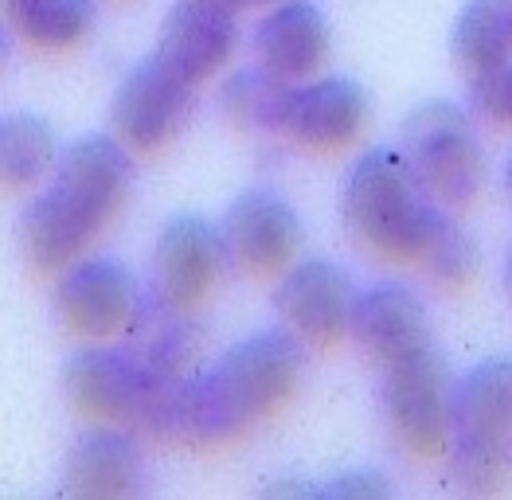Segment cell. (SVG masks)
Instances as JSON below:
<instances>
[{
    "label": "cell",
    "mask_w": 512,
    "mask_h": 500,
    "mask_svg": "<svg viewBox=\"0 0 512 500\" xmlns=\"http://www.w3.org/2000/svg\"><path fill=\"white\" fill-rule=\"evenodd\" d=\"M309 368L305 340L286 325H270L235 340L212 364L172 379L141 422L145 434L180 446H223L278 415Z\"/></svg>",
    "instance_id": "cell-1"
},
{
    "label": "cell",
    "mask_w": 512,
    "mask_h": 500,
    "mask_svg": "<svg viewBox=\"0 0 512 500\" xmlns=\"http://www.w3.org/2000/svg\"><path fill=\"white\" fill-rule=\"evenodd\" d=\"M137 180L133 149L114 133H83L67 149L40 192L24 204L16 243L36 274H55L110 231Z\"/></svg>",
    "instance_id": "cell-2"
},
{
    "label": "cell",
    "mask_w": 512,
    "mask_h": 500,
    "mask_svg": "<svg viewBox=\"0 0 512 500\" xmlns=\"http://www.w3.org/2000/svg\"><path fill=\"white\" fill-rule=\"evenodd\" d=\"M348 235L372 258L423 266L438 235L454 223L427 188L415 180L399 149H368L348 168L341 188Z\"/></svg>",
    "instance_id": "cell-3"
},
{
    "label": "cell",
    "mask_w": 512,
    "mask_h": 500,
    "mask_svg": "<svg viewBox=\"0 0 512 500\" xmlns=\"http://www.w3.org/2000/svg\"><path fill=\"white\" fill-rule=\"evenodd\" d=\"M446 469L466 493H497L512 477V360L493 356L450 383Z\"/></svg>",
    "instance_id": "cell-4"
},
{
    "label": "cell",
    "mask_w": 512,
    "mask_h": 500,
    "mask_svg": "<svg viewBox=\"0 0 512 500\" xmlns=\"http://www.w3.org/2000/svg\"><path fill=\"white\" fill-rule=\"evenodd\" d=\"M415 180L446 211H462L485 188V145L477 118L458 102H423L403 122V149Z\"/></svg>",
    "instance_id": "cell-5"
},
{
    "label": "cell",
    "mask_w": 512,
    "mask_h": 500,
    "mask_svg": "<svg viewBox=\"0 0 512 500\" xmlns=\"http://www.w3.org/2000/svg\"><path fill=\"white\" fill-rule=\"evenodd\" d=\"M165 387L169 379L129 340H86L63 364V395L90 422H126L141 430Z\"/></svg>",
    "instance_id": "cell-6"
},
{
    "label": "cell",
    "mask_w": 512,
    "mask_h": 500,
    "mask_svg": "<svg viewBox=\"0 0 512 500\" xmlns=\"http://www.w3.org/2000/svg\"><path fill=\"white\" fill-rule=\"evenodd\" d=\"M141 293H145L141 278L122 258L86 250L63 270H55L51 313L63 325V333L79 340H118L126 336L141 305Z\"/></svg>",
    "instance_id": "cell-7"
},
{
    "label": "cell",
    "mask_w": 512,
    "mask_h": 500,
    "mask_svg": "<svg viewBox=\"0 0 512 500\" xmlns=\"http://www.w3.org/2000/svg\"><path fill=\"white\" fill-rule=\"evenodd\" d=\"M450 383L434 340L403 352L380 364V411L387 434L407 450L430 458L446 442V418H450Z\"/></svg>",
    "instance_id": "cell-8"
},
{
    "label": "cell",
    "mask_w": 512,
    "mask_h": 500,
    "mask_svg": "<svg viewBox=\"0 0 512 500\" xmlns=\"http://www.w3.org/2000/svg\"><path fill=\"white\" fill-rule=\"evenodd\" d=\"M227 270L231 266L219 239V223L196 211H180L153 239L145 290L169 309L200 313V305L212 297Z\"/></svg>",
    "instance_id": "cell-9"
},
{
    "label": "cell",
    "mask_w": 512,
    "mask_h": 500,
    "mask_svg": "<svg viewBox=\"0 0 512 500\" xmlns=\"http://www.w3.org/2000/svg\"><path fill=\"white\" fill-rule=\"evenodd\" d=\"M196 114V83L176 75L157 55L141 59L114 90L110 125L133 153H157L180 137Z\"/></svg>",
    "instance_id": "cell-10"
},
{
    "label": "cell",
    "mask_w": 512,
    "mask_h": 500,
    "mask_svg": "<svg viewBox=\"0 0 512 500\" xmlns=\"http://www.w3.org/2000/svg\"><path fill=\"white\" fill-rule=\"evenodd\" d=\"M219 239L231 270L251 278H270L298 258L305 231H301L298 208L282 192L258 184L227 204L219 219Z\"/></svg>",
    "instance_id": "cell-11"
},
{
    "label": "cell",
    "mask_w": 512,
    "mask_h": 500,
    "mask_svg": "<svg viewBox=\"0 0 512 500\" xmlns=\"http://www.w3.org/2000/svg\"><path fill=\"white\" fill-rule=\"evenodd\" d=\"M352 274L333 258H294L274 286V313L278 321L298 333L305 344L329 348L348 336L352 313Z\"/></svg>",
    "instance_id": "cell-12"
},
{
    "label": "cell",
    "mask_w": 512,
    "mask_h": 500,
    "mask_svg": "<svg viewBox=\"0 0 512 500\" xmlns=\"http://www.w3.org/2000/svg\"><path fill=\"white\" fill-rule=\"evenodd\" d=\"M63 485L75 497L126 500L149 489V458L141 430L126 422H94L83 430L63 465Z\"/></svg>",
    "instance_id": "cell-13"
},
{
    "label": "cell",
    "mask_w": 512,
    "mask_h": 500,
    "mask_svg": "<svg viewBox=\"0 0 512 500\" xmlns=\"http://www.w3.org/2000/svg\"><path fill=\"white\" fill-rule=\"evenodd\" d=\"M372 118V98L352 75H313L294 83L282 133L309 153L348 149Z\"/></svg>",
    "instance_id": "cell-14"
},
{
    "label": "cell",
    "mask_w": 512,
    "mask_h": 500,
    "mask_svg": "<svg viewBox=\"0 0 512 500\" xmlns=\"http://www.w3.org/2000/svg\"><path fill=\"white\" fill-rule=\"evenodd\" d=\"M329 51L333 28L317 0H270L251 28V59L290 83L321 75Z\"/></svg>",
    "instance_id": "cell-15"
},
{
    "label": "cell",
    "mask_w": 512,
    "mask_h": 500,
    "mask_svg": "<svg viewBox=\"0 0 512 500\" xmlns=\"http://www.w3.org/2000/svg\"><path fill=\"white\" fill-rule=\"evenodd\" d=\"M239 51V20L235 12L208 4V0H176L157 36V59L184 75L188 83L215 79Z\"/></svg>",
    "instance_id": "cell-16"
},
{
    "label": "cell",
    "mask_w": 512,
    "mask_h": 500,
    "mask_svg": "<svg viewBox=\"0 0 512 500\" xmlns=\"http://www.w3.org/2000/svg\"><path fill=\"white\" fill-rule=\"evenodd\" d=\"M348 336L376 368L434 340L423 297L403 282H376L368 290H356L348 313Z\"/></svg>",
    "instance_id": "cell-17"
},
{
    "label": "cell",
    "mask_w": 512,
    "mask_h": 500,
    "mask_svg": "<svg viewBox=\"0 0 512 500\" xmlns=\"http://www.w3.org/2000/svg\"><path fill=\"white\" fill-rule=\"evenodd\" d=\"M126 340L172 383V379L188 375L192 368H200L208 333H204L200 313L169 309L165 301H157L153 293L145 290L133 321H129Z\"/></svg>",
    "instance_id": "cell-18"
},
{
    "label": "cell",
    "mask_w": 512,
    "mask_h": 500,
    "mask_svg": "<svg viewBox=\"0 0 512 500\" xmlns=\"http://www.w3.org/2000/svg\"><path fill=\"white\" fill-rule=\"evenodd\" d=\"M450 55L470 79L512 63V0H466L450 32Z\"/></svg>",
    "instance_id": "cell-19"
},
{
    "label": "cell",
    "mask_w": 512,
    "mask_h": 500,
    "mask_svg": "<svg viewBox=\"0 0 512 500\" xmlns=\"http://www.w3.org/2000/svg\"><path fill=\"white\" fill-rule=\"evenodd\" d=\"M8 32L40 51H67L98 24V0H0Z\"/></svg>",
    "instance_id": "cell-20"
},
{
    "label": "cell",
    "mask_w": 512,
    "mask_h": 500,
    "mask_svg": "<svg viewBox=\"0 0 512 500\" xmlns=\"http://www.w3.org/2000/svg\"><path fill=\"white\" fill-rule=\"evenodd\" d=\"M290 98H294V83L258 63L227 71V79L219 83L223 118L235 122L239 129H255V133H282L286 114H290Z\"/></svg>",
    "instance_id": "cell-21"
},
{
    "label": "cell",
    "mask_w": 512,
    "mask_h": 500,
    "mask_svg": "<svg viewBox=\"0 0 512 500\" xmlns=\"http://www.w3.org/2000/svg\"><path fill=\"white\" fill-rule=\"evenodd\" d=\"M59 161V137L40 114L0 118V188L28 192L40 188Z\"/></svg>",
    "instance_id": "cell-22"
},
{
    "label": "cell",
    "mask_w": 512,
    "mask_h": 500,
    "mask_svg": "<svg viewBox=\"0 0 512 500\" xmlns=\"http://www.w3.org/2000/svg\"><path fill=\"white\" fill-rule=\"evenodd\" d=\"M423 270L430 274V282L450 286V290L466 286L473 278V270H477V243H473L470 231L458 219L438 235V243L423 258Z\"/></svg>",
    "instance_id": "cell-23"
},
{
    "label": "cell",
    "mask_w": 512,
    "mask_h": 500,
    "mask_svg": "<svg viewBox=\"0 0 512 500\" xmlns=\"http://www.w3.org/2000/svg\"><path fill=\"white\" fill-rule=\"evenodd\" d=\"M470 114L485 125L512 129V63L470 79Z\"/></svg>",
    "instance_id": "cell-24"
},
{
    "label": "cell",
    "mask_w": 512,
    "mask_h": 500,
    "mask_svg": "<svg viewBox=\"0 0 512 500\" xmlns=\"http://www.w3.org/2000/svg\"><path fill=\"white\" fill-rule=\"evenodd\" d=\"M208 4H219V8H227V12H247V8H258V4H270V0H208Z\"/></svg>",
    "instance_id": "cell-25"
},
{
    "label": "cell",
    "mask_w": 512,
    "mask_h": 500,
    "mask_svg": "<svg viewBox=\"0 0 512 500\" xmlns=\"http://www.w3.org/2000/svg\"><path fill=\"white\" fill-rule=\"evenodd\" d=\"M8 51H12V36H8V24L0 20V63L8 59Z\"/></svg>",
    "instance_id": "cell-26"
},
{
    "label": "cell",
    "mask_w": 512,
    "mask_h": 500,
    "mask_svg": "<svg viewBox=\"0 0 512 500\" xmlns=\"http://www.w3.org/2000/svg\"><path fill=\"white\" fill-rule=\"evenodd\" d=\"M501 278H505V293H509V301H512V243H509V254H505V270H501Z\"/></svg>",
    "instance_id": "cell-27"
},
{
    "label": "cell",
    "mask_w": 512,
    "mask_h": 500,
    "mask_svg": "<svg viewBox=\"0 0 512 500\" xmlns=\"http://www.w3.org/2000/svg\"><path fill=\"white\" fill-rule=\"evenodd\" d=\"M505 192H509V200H512V157H509V165H505Z\"/></svg>",
    "instance_id": "cell-28"
}]
</instances>
